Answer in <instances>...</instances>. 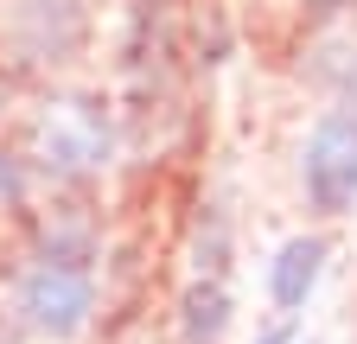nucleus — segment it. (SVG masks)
<instances>
[{
    "mask_svg": "<svg viewBox=\"0 0 357 344\" xmlns=\"http://www.w3.org/2000/svg\"><path fill=\"white\" fill-rule=\"evenodd\" d=\"M109 153H115V115L102 96L89 90H58L45 96L32 115H26V172L32 179H52V185H89L109 172Z\"/></svg>",
    "mask_w": 357,
    "mask_h": 344,
    "instance_id": "f257e3e1",
    "label": "nucleus"
},
{
    "mask_svg": "<svg viewBox=\"0 0 357 344\" xmlns=\"http://www.w3.org/2000/svg\"><path fill=\"white\" fill-rule=\"evenodd\" d=\"M300 198L312 217L357 210V109H326L300 147Z\"/></svg>",
    "mask_w": 357,
    "mask_h": 344,
    "instance_id": "f03ea898",
    "label": "nucleus"
},
{
    "mask_svg": "<svg viewBox=\"0 0 357 344\" xmlns=\"http://www.w3.org/2000/svg\"><path fill=\"white\" fill-rule=\"evenodd\" d=\"M13 306L38 338H77L96 313V268H70V262H32L13 287Z\"/></svg>",
    "mask_w": 357,
    "mask_h": 344,
    "instance_id": "7ed1b4c3",
    "label": "nucleus"
},
{
    "mask_svg": "<svg viewBox=\"0 0 357 344\" xmlns=\"http://www.w3.org/2000/svg\"><path fill=\"white\" fill-rule=\"evenodd\" d=\"M326 262H332V242L319 230H312V236H287L275 249V262H268V299H275L281 319L306 313V299L319 293V281H326Z\"/></svg>",
    "mask_w": 357,
    "mask_h": 344,
    "instance_id": "20e7f679",
    "label": "nucleus"
},
{
    "mask_svg": "<svg viewBox=\"0 0 357 344\" xmlns=\"http://www.w3.org/2000/svg\"><path fill=\"white\" fill-rule=\"evenodd\" d=\"M230 325H236L230 281H185V293H178V344H223Z\"/></svg>",
    "mask_w": 357,
    "mask_h": 344,
    "instance_id": "39448f33",
    "label": "nucleus"
},
{
    "mask_svg": "<svg viewBox=\"0 0 357 344\" xmlns=\"http://www.w3.org/2000/svg\"><path fill=\"white\" fill-rule=\"evenodd\" d=\"M185 262H192V281H230V262H236V230H230V210H223L217 198H211V204H198Z\"/></svg>",
    "mask_w": 357,
    "mask_h": 344,
    "instance_id": "423d86ee",
    "label": "nucleus"
},
{
    "mask_svg": "<svg viewBox=\"0 0 357 344\" xmlns=\"http://www.w3.org/2000/svg\"><path fill=\"white\" fill-rule=\"evenodd\" d=\"M26 191H32V172H26V159L0 147V210H13V204H26Z\"/></svg>",
    "mask_w": 357,
    "mask_h": 344,
    "instance_id": "0eeeda50",
    "label": "nucleus"
},
{
    "mask_svg": "<svg viewBox=\"0 0 357 344\" xmlns=\"http://www.w3.org/2000/svg\"><path fill=\"white\" fill-rule=\"evenodd\" d=\"M255 344H287V331H261V338H255Z\"/></svg>",
    "mask_w": 357,
    "mask_h": 344,
    "instance_id": "6e6552de",
    "label": "nucleus"
},
{
    "mask_svg": "<svg viewBox=\"0 0 357 344\" xmlns=\"http://www.w3.org/2000/svg\"><path fill=\"white\" fill-rule=\"evenodd\" d=\"M306 344H312V338H306Z\"/></svg>",
    "mask_w": 357,
    "mask_h": 344,
    "instance_id": "1a4fd4ad",
    "label": "nucleus"
}]
</instances>
